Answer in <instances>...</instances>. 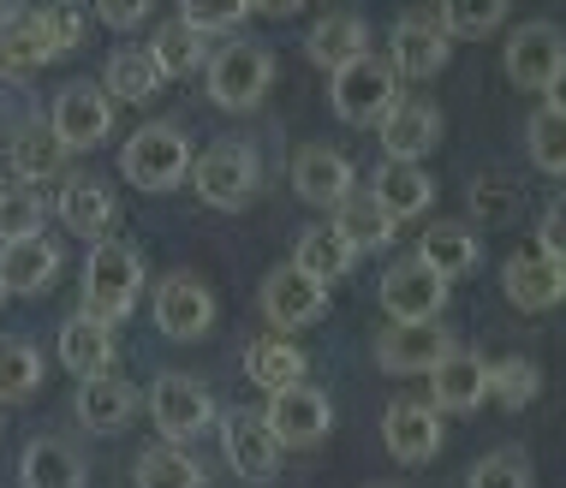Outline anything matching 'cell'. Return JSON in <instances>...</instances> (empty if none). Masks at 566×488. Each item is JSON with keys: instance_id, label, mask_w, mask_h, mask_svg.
<instances>
[{"instance_id": "cell-26", "label": "cell", "mask_w": 566, "mask_h": 488, "mask_svg": "<svg viewBox=\"0 0 566 488\" xmlns=\"http://www.w3.org/2000/svg\"><path fill=\"white\" fill-rule=\"evenodd\" d=\"M478 256H483V244H478V233L471 226H459V221H436L430 233L418 238V263L430 268V274H441V280H465L471 268H478Z\"/></svg>"}, {"instance_id": "cell-10", "label": "cell", "mask_w": 566, "mask_h": 488, "mask_svg": "<svg viewBox=\"0 0 566 488\" xmlns=\"http://www.w3.org/2000/svg\"><path fill=\"white\" fill-rule=\"evenodd\" d=\"M448 54H453V42L441 36L436 12H406V19L394 24V36H388L394 78H411V84H430L436 72L448 66Z\"/></svg>"}, {"instance_id": "cell-18", "label": "cell", "mask_w": 566, "mask_h": 488, "mask_svg": "<svg viewBox=\"0 0 566 488\" xmlns=\"http://www.w3.org/2000/svg\"><path fill=\"white\" fill-rule=\"evenodd\" d=\"M293 191L311 209H340L346 197L358 191V173H352V161L340 156V149L311 144V149H298V161H293Z\"/></svg>"}, {"instance_id": "cell-12", "label": "cell", "mask_w": 566, "mask_h": 488, "mask_svg": "<svg viewBox=\"0 0 566 488\" xmlns=\"http://www.w3.org/2000/svg\"><path fill=\"white\" fill-rule=\"evenodd\" d=\"M156 328L167 340H203L216 328V293L197 274H167L156 286Z\"/></svg>"}, {"instance_id": "cell-19", "label": "cell", "mask_w": 566, "mask_h": 488, "mask_svg": "<svg viewBox=\"0 0 566 488\" xmlns=\"http://www.w3.org/2000/svg\"><path fill=\"white\" fill-rule=\"evenodd\" d=\"M304 54H311V66H323L334 78L352 60L370 54V24H364L358 12H323V19L311 24V36H304Z\"/></svg>"}, {"instance_id": "cell-3", "label": "cell", "mask_w": 566, "mask_h": 488, "mask_svg": "<svg viewBox=\"0 0 566 488\" xmlns=\"http://www.w3.org/2000/svg\"><path fill=\"white\" fill-rule=\"evenodd\" d=\"M119 173L137 191H174L191 179V144L179 126H137L119 144Z\"/></svg>"}, {"instance_id": "cell-40", "label": "cell", "mask_w": 566, "mask_h": 488, "mask_svg": "<svg viewBox=\"0 0 566 488\" xmlns=\"http://www.w3.org/2000/svg\"><path fill=\"white\" fill-rule=\"evenodd\" d=\"M537 393H543V370H537L531 358H501V363H489V400H495V405L525 411Z\"/></svg>"}, {"instance_id": "cell-20", "label": "cell", "mask_w": 566, "mask_h": 488, "mask_svg": "<svg viewBox=\"0 0 566 488\" xmlns=\"http://www.w3.org/2000/svg\"><path fill=\"white\" fill-rule=\"evenodd\" d=\"M381 149H388V161H406V167H423V156L441 144V114L430 108V102H406L394 108L388 119H381Z\"/></svg>"}, {"instance_id": "cell-6", "label": "cell", "mask_w": 566, "mask_h": 488, "mask_svg": "<svg viewBox=\"0 0 566 488\" xmlns=\"http://www.w3.org/2000/svg\"><path fill=\"white\" fill-rule=\"evenodd\" d=\"M256 185H263V161H256L251 144H209L191 161V191L209 209H244L256 197Z\"/></svg>"}, {"instance_id": "cell-11", "label": "cell", "mask_w": 566, "mask_h": 488, "mask_svg": "<svg viewBox=\"0 0 566 488\" xmlns=\"http://www.w3.org/2000/svg\"><path fill=\"white\" fill-rule=\"evenodd\" d=\"M381 310H388V322H436L448 310V280L430 274L418 256H406L381 274Z\"/></svg>"}, {"instance_id": "cell-36", "label": "cell", "mask_w": 566, "mask_h": 488, "mask_svg": "<svg viewBox=\"0 0 566 488\" xmlns=\"http://www.w3.org/2000/svg\"><path fill=\"white\" fill-rule=\"evenodd\" d=\"M436 24L448 42H483L489 30L507 24V0H441Z\"/></svg>"}, {"instance_id": "cell-30", "label": "cell", "mask_w": 566, "mask_h": 488, "mask_svg": "<svg viewBox=\"0 0 566 488\" xmlns=\"http://www.w3.org/2000/svg\"><path fill=\"white\" fill-rule=\"evenodd\" d=\"M7 161H12V173H19V185H42V179L66 173V149H60V137L49 131V119H42V126H19V131H12Z\"/></svg>"}, {"instance_id": "cell-7", "label": "cell", "mask_w": 566, "mask_h": 488, "mask_svg": "<svg viewBox=\"0 0 566 488\" xmlns=\"http://www.w3.org/2000/svg\"><path fill=\"white\" fill-rule=\"evenodd\" d=\"M263 423H269V435L281 441V453H293V447H316V441H323V435L334 429V405H328V393H323V388L298 381V388L269 393Z\"/></svg>"}, {"instance_id": "cell-34", "label": "cell", "mask_w": 566, "mask_h": 488, "mask_svg": "<svg viewBox=\"0 0 566 488\" xmlns=\"http://www.w3.org/2000/svg\"><path fill=\"white\" fill-rule=\"evenodd\" d=\"M161 66L149 60V49H114L108 54V78H102V89H108V102H156L161 96Z\"/></svg>"}, {"instance_id": "cell-14", "label": "cell", "mask_w": 566, "mask_h": 488, "mask_svg": "<svg viewBox=\"0 0 566 488\" xmlns=\"http://www.w3.org/2000/svg\"><path fill=\"white\" fill-rule=\"evenodd\" d=\"M381 441H388V453L400 465H430L448 429H441V411L430 400H394L388 417H381Z\"/></svg>"}, {"instance_id": "cell-15", "label": "cell", "mask_w": 566, "mask_h": 488, "mask_svg": "<svg viewBox=\"0 0 566 488\" xmlns=\"http://www.w3.org/2000/svg\"><path fill=\"white\" fill-rule=\"evenodd\" d=\"M560 60H566V36L555 24H518L513 36H507V49H501V66H507V78L518 89H548V78L560 72Z\"/></svg>"}, {"instance_id": "cell-25", "label": "cell", "mask_w": 566, "mask_h": 488, "mask_svg": "<svg viewBox=\"0 0 566 488\" xmlns=\"http://www.w3.org/2000/svg\"><path fill=\"white\" fill-rule=\"evenodd\" d=\"M489 400V363L483 358H471V352H453V358H441L436 370H430V405L436 411H478Z\"/></svg>"}, {"instance_id": "cell-49", "label": "cell", "mask_w": 566, "mask_h": 488, "mask_svg": "<svg viewBox=\"0 0 566 488\" xmlns=\"http://www.w3.org/2000/svg\"><path fill=\"white\" fill-rule=\"evenodd\" d=\"M376 488H394V482H376Z\"/></svg>"}, {"instance_id": "cell-38", "label": "cell", "mask_w": 566, "mask_h": 488, "mask_svg": "<svg viewBox=\"0 0 566 488\" xmlns=\"http://www.w3.org/2000/svg\"><path fill=\"white\" fill-rule=\"evenodd\" d=\"M42 221H49V203L30 185H19V179H7V185H0V244L42 238Z\"/></svg>"}, {"instance_id": "cell-24", "label": "cell", "mask_w": 566, "mask_h": 488, "mask_svg": "<svg viewBox=\"0 0 566 488\" xmlns=\"http://www.w3.org/2000/svg\"><path fill=\"white\" fill-rule=\"evenodd\" d=\"M49 60H60V54H54L36 12H0V78H30Z\"/></svg>"}, {"instance_id": "cell-33", "label": "cell", "mask_w": 566, "mask_h": 488, "mask_svg": "<svg viewBox=\"0 0 566 488\" xmlns=\"http://www.w3.org/2000/svg\"><path fill=\"white\" fill-rule=\"evenodd\" d=\"M394 226L400 221H394L370 191H352L346 203L334 209V233H340L352 251H381V244H394Z\"/></svg>"}, {"instance_id": "cell-42", "label": "cell", "mask_w": 566, "mask_h": 488, "mask_svg": "<svg viewBox=\"0 0 566 488\" xmlns=\"http://www.w3.org/2000/svg\"><path fill=\"white\" fill-rule=\"evenodd\" d=\"M525 149H531V161H537V173L566 179V119H560V114H548V108H543L537 119H531Z\"/></svg>"}, {"instance_id": "cell-44", "label": "cell", "mask_w": 566, "mask_h": 488, "mask_svg": "<svg viewBox=\"0 0 566 488\" xmlns=\"http://www.w3.org/2000/svg\"><path fill=\"white\" fill-rule=\"evenodd\" d=\"M36 19H42V30H49L54 54H72V49L84 42V24H90V12H84V7H42Z\"/></svg>"}, {"instance_id": "cell-32", "label": "cell", "mask_w": 566, "mask_h": 488, "mask_svg": "<svg viewBox=\"0 0 566 488\" xmlns=\"http://www.w3.org/2000/svg\"><path fill=\"white\" fill-rule=\"evenodd\" d=\"M352 263H358V251L334 233V226H304L298 233V251H293V268L298 274H311L316 286H334V280H346Z\"/></svg>"}, {"instance_id": "cell-2", "label": "cell", "mask_w": 566, "mask_h": 488, "mask_svg": "<svg viewBox=\"0 0 566 488\" xmlns=\"http://www.w3.org/2000/svg\"><path fill=\"white\" fill-rule=\"evenodd\" d=\"M203 78H209V102L227 114H251L256 102L269 96V84H274V54L263 49V42H221L216 54H209V66H203Z\"/></svg>"}, {"instance_id": "cell-39", "label": "cell", "mask_w": 566, "mask_h": 488, "mask_svg": "<svg viewBox=\"0 0 566 488\" xmlns=\"http://www.w3.org/2000/svg\"><path fill=\"white\" fill-rule=\"evenodd\" d=\"M42 388V352L30 340H0V405H24Z\"/></svg>"}, {"instance_id": "cell-21", "label": "cell", "mask_w": 566, "mask_h": 488, "mask_svg": "<svg viewBox=\"0 0 566 488\" xmlns=\"http://www.w3.org/2000/svg\"><path fill=\"white\" fill-rule=\"evenodd\" d=\"M60 221H66V233L102 244L119 221V203H114V191L102 185V179L78 173V179H66V191H60Z\"/></svg>"}, {"instance_id": "cell-9", "label": "cell", "mask_w": 566, "mask_h": 488, "mask_svg": "<svg viewBox=\"0 0 566 488\" xmlns=\"http://www.w3.org/2000/svg\"><path fill=\"white\" fill-rule=\"evenodd\" d=\"M453 333L441 322H388L376 340V363L388 375H430L441 358H453Z\"/></svg>"}, {"instance_id": "cell-29", "label": "cell", "mask_w": 566, "mask_h": 488, "mask_svg": "<svg viewBox=\"0 0 566 488\" xmlns=\"http://www.w3.org/2000/svg\"><path fill=\"white\" fill-rule=\"evenodd\" d=\"M19 488H84V459L72 441H30L24 459H19Z\"/></svg>"}, {"instance_id": "cell-23", "label": "cell", "mask_w": 566, "mask_h": 488, "mask_svg": "<svg viewBox=\"0 0 566 488\" xmlns=\"http://www.w3.org/2000/svg\"><path fill=\"white\" fill-rule=\"evenodd\" d=\"M60 280V244L54 238H19L0 244V286L19 298H36Z\"/></svg>"}, {"instance_id": "cell-1", "label": "cell", "mask_w": 566, "mask_h": 488, "mask_svg": "<svg viewBox=\"0 0 566 488\" xmlns=\"http://www.w3.org/2000/svg\"><path fill=\"white\" fill-rule=\"evenodd\" d=\"M137 293H144V256H137L132 244H119V238L90 244V263H84V310H78V316H90V322H102V328H114V322H126V316H132Z\"/></svg>"}, {"instance_id": "cell-37", "label": "cell", "mask_w": 566, "mask_h": 488, "mask_svg": "<svg viewBox=\"0 0 566 488\" xmlns=\"http://www.w3.org/2000/svg\"><path fill=\"white\" fill-rule=\"evenodd\" d=\"M137 488H209V477L186 447H149L137 459Z\"/></svg>"}, {"instance_id": "cell-41", "label": "cell", "mask_w": 566, "mask_h": 488, "mask_svg": "<svg viewBox=\"0 0 566 488\" xmlns=\"http://www.w3.org/2000/svg\"><path fill=\"white\" fill-rule=\"evenodd\" d=\"M465 488H537V470L518 447H495L489 459L471 465V482Z\"/></svg>"}, {"instance_id": "cell-31", "label": "cell", "mask_w": 566, "mask_h": 488, "mask_svg": "<svg viewBox=\"0 0 566 488\" xmlns=\"http://www.w3.org/2000/svg\"><path fill=\"white\" fill-rule=\"evenodd\" d=\"M370 197L381 209H388L394 221H411V215H423V209L436 203V179L423 173V167H406V161H388L376 173V185H370Z\"/></svg>"}, {"instance_id": "cell-16", "label": "cell", "mask_w": 566, "mask_h": 488, "mask_svg": "<svg viewBox=\"0 0 566 488\" xmlns=\"http://www.w3.org/2000/svg\"><path fill=\"white\" fill-rule=\"evenodd\" d=\"M501 293H507L513 310H555L566 298V263L543 251H513L507 268H501Z\"/></svg>"}, {"instance_id": "cell-17", "label": "cell", "mask_w": 566, "mask_h": 488, "mask_svg": "<svg viewBox=\"0 0 566 488\" xmlns=\"http://www.w3.org/2000/svg\"><path fill=\"white\" fill-rule=\"evenodd\" d=\"M323 310H328V286H316L311 274H298L293 263L274 268L269 280H263V316H269V322L281 328V333L311 328Z\"/></svg>"}, {"instance_id": "cell-47", "label": "cell", "mask_w": 566, "mask_h": 488, "mask_svg": "<svg viewBox=\"0 0 566 488\" xmlns=\"http://www.w3.org/2000/svg\"><path fill=\"white\" fill-rule=\"evenodd\" d=\"M543 96H548V114H560V119H566V60H560V72H555V78H548Z\"/></svg>"}, {"instance_id": "cell-35", "label": "cell", "mask_w": 566, "mask_h": 488, "mask_svg": "<svg viewBox=\"0 0 566 488\" xmlns=\"http://www.w3.org/2000/svg\"><path fill=\"white\" fill-rule=\"evenodd\" d=\"M149 60L161 66V78H191V72L209 66V42L191 36L179 19H167L156 36H149Z\"/></svg>"}, {"instance_id": "cell-48", "label": "cell", "mask_w": 566, "mask_h": 488, "mask_svg": "<svg viewBox=\"0 0 566 488\" xmlns=\"http://www.w3.org/2000/svg\"><path fill=\"white\" fill-rule=\"evenodd\" d=\"M0 304H7V286H0Z\"/></svg>"}, {"instance_id": "cell-45", "label": "cell", "mask_w": 566, "mask_h": 488, "mask_svg": "<svg viewBox=\"0 0 566 488\" xmlns=\"http://www.w3.org/2000/svg\"><path fill=\"white\" fill-rule=\"evenodd\" d=\"M537 251L555 256V263H566V197H555V203L543 209V221H537Z\"/></svg>"}, {"instance_id": "cell-46", "label": "cell", "mask_w": 566, "mask_h": 488, "mask_svg": "<svg viewBox=\"0 0 566 488\" xmlns=\"http://www.w3.org/2000/svg\"><path fill=\"white\" fill-rule=\"evenodd\" d=\"M96 19H102V24H114V30H132V24H144V19H149V0H102Z\"/></svg>"}, {"instance_id": "cell-4", "label": "cell", "mask_w": 566, "mask_h": 488, "mask_svg": "<svg viewBox=\"0 0 566 488\" xmlns=\"http://www.w3.org/2000/svg\"><path fill=\"white\" fill-rule=\"evenodd\" d=\"M328 102H334V114H340L346 126H381V119L400 108V78H394L388 60L364 54V60H352L346 72L328 78Z\"/></svg>"}, {"instance_id": "cell-28", "label": "cell", "mask_w": 566, "mask_h": 488, "mask_svg": "<svg viewBox=\"0 0 566 488\" xmlns=\"http://www.w3.org/2000/svg\"><path fill=\"white\" fill-rule=\"evenodd\" d=\"M304 370H311V358L298 352L286 333H263V340L244 346V375L256 381L263 393H281V388H298Z\"/></svg>"}, {"instance_id": "cell-22", "label": "cell", "mask_w": 566, "mask_h": 488, "mask_svg": "<svg viewBox=\"0 0 566 488\" xmlns=\"http://www.w3.org/2000/svg\"><path fill=\"white\" fill-rule=\"evenodd\" d=\"M72 411H78L84 429L119 435L137 417V393H132V381H119V375H90V381H78V393H72Z\"/></svg>"}, {"instance_id": "cell-13", "label": "cell", "mask_w": 566, "mask_h": 488, "mask_svg": "<svg viewBox=\"0 0 566 488\" xmlns=\"http://www.w3.org/2000/svg\"><path fill=\"white\" fill-rule=\"evenodd\" d=\"M221 453L244 482H274V470H281V441L269 435L263 411H227L221 417Z\"/></svg>"}, {"instance_id": "cell-43", "label": "cell", "mask_w": 566, "mask_h": 488, "mask_svg": "<svg viewBox=\"0 0 566 488\" xmlns=\"http://www.w3.org/2000/svg\"><path fill=\"white\" fill-rule=\"evenodd\" d=\"M251 12L256 7H244V0H227V7H186V12H179V24H186L191 36L209 42V36H221V30H239Z\"/></svg>"}, {"instance_id": "cell-27", "label": "cell", "mask_w": 566, "mask_h": 488, "mask_svg": "<svg viewBox=\"0 0 566 488\" xmlns=\"http://www.w3.org/2000/svg\"><path fill=\"white\" fill-rule=\"evenodd\" d=\"M60 363L78 381L114 375V328L90 322V316H66V322H60Z\"/></svg>"}, {"instance_id": "cell-8", "label": "cell", "mask_w": 566, "mask_h": 488, "mask_svg": "<svg viewBox=\"0 0 566 488\" xmlns=\"http://www.w3.org/2000/svg\"><path fill=\"white\" fill-rule=\"evenodd\" d=\"M49 131L60 137V149H66V156L108 144V131H114V102H108V89H96V84H66V89L54 96Z\"/></svg>"}, {"instance_id": "cell-5", "label": "cell", "mask_w": 566, "mask_h": 488, "mask_svg": "<svg viewBox=\"0 0 566 488\" xmlns=\"http://www.w3.org/2000/svg\"><path fill=\"white\" fill-rule=\"evenodd\" d=\"M149 417H156L167 447H186V441L216 429L221 411H216V393H209L203 381L167 370V375H156V388H149Z\"/></svg>"}]
</instances>
